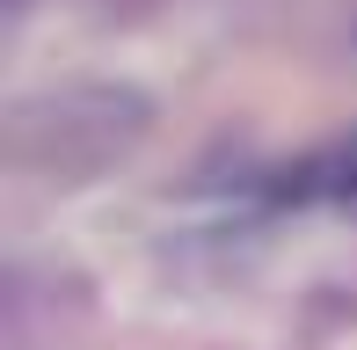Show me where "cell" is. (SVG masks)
Wrapping results in <instances>:
<instances>
[{
	"mask_svg": "<svg viewBox=\"0 0 357 350\" xmlns=\"http://www.w3.org/2000/svg\"><path fill=\"white\" fill-rule=\"evenodd\" d=\"M306 183H314V190H328L343 212H357V139H350L343 153H328V161H314V168H306Z\"/></svg>",
	"mask_w": 357,
	"mask_h": 350,
	"instance_id": "obj_1",
	"label": "cell"
}]
</instances>
